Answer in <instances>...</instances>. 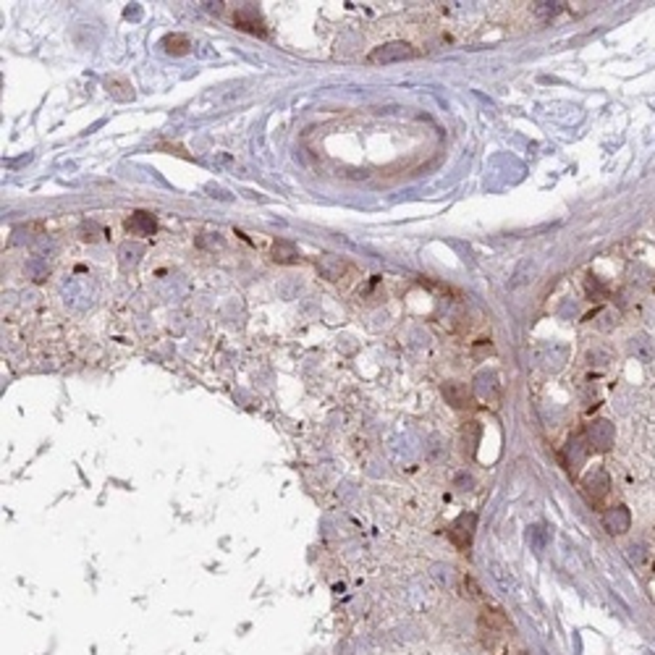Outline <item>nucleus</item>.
<instances>
[{"label":"nucleus","mask_w":655,"mask_h":655,"mask_svg":"<svg viewBox=\"0 0 655 655\" xmlns=\"http://www.w3.org/2000/svg\"><path fill=\"white\" fill-rule=\"evenodd\" d=\"M409 58H417V50L409 45V42H388V45H380L370 52V63H399V61H409Z\"/></svg>","instance_id":"1"},{"label":"nucleus","mask_w":655,"mask_h":655,"mask_svg":"<svg viewBox=\"0 0 655 655\" xmlns=\"http://www.w3.org/2000/svg\"><path fill=\"white\" fill-rule=\"evenodd\" d=\"M587 454H590L587 435H572L566 448H563V464H566V470L572 472V474H576V472L582 470Z\"/></svg>","instance_id":"2"},{"label":"nucleus","mask_w":655,"mask_h":655,"mask_svg":"<svg viewBox=\"0 0 655 655\" xmlns=\"http://www.w3.org/2000/svg\"><path fill=\"white\" fill-rule=\"evenodd\" d=\"M234 24L239 26V29H244V32L260 34V37H265V34H268V29H265V24H262L260 11H257V8L252 6V3H241V6L236 8Z\"/></svg>","instance_id":"3"},{"label":"nucleus","mask_w":655,"mask_h":655,"mask_svg":"<svg viewBox=\"0 0 655 655\" xmlns=\"http://www.w3.org/2000/svg\"><path fill=\"white\" fill-rule=\"evenodd\" d=\"M614 425L608 422V419H595V422H590L587 425V443L590 448H595V451H608L611 445H614Z\"/></svg>","instance_id":"4"},{"label":"nucleus","mask_w":655,"mask_h":655,"mask_svg":"<svg viewBox=\"0 0 655 655\" xmlns=\"http://www.w3.org/2000/svg\"><path fill=\"white\" fill-rule=\"evenodd\" d=\"M474 524H477V516H474V514H461L456 522L448 527V537H451V543H454L458 550L470 548L472 537H474Z\"/></svg>","instance_id":"5"},{"label":"nucleus","mask_w":655,"mask_h":655,"mask_svg":"<svg viewBox=\"0 0 655 655\" xmlns=\"http://www.w3.org/2000/svg\"><path fill=\"white\" fill-rule=\"evenodd\" d=\"M582 490H585L590 503H603V498L608 496V490H611V480H608V474L603 470H592L582 480Z\"/></svg>","instance_id":"6"},{"label":"nucleus","mask_w":655,"mask_h":655,"mask_svg":"<svg viewBox=\"0 0 655 655\" xmlns=\"http://www.w3.org/2000/svg\"><path fill=\"white\" fill-rule=\"evenodd\" d=\"M603 527L611 532V535H624L629 527H632V514L627 506H614L603 514Z\"/></svg>","instance_id":"7"},{"label":"nucleus","mask_w":655,"mask_h":655,"mask_svg":"<svg viewBox=\"0 0 655 655\" xmlns=\"http://www.w3.org/2000/svg\"><path fill=\"white\" fill-rule=\"evenodd\" d=\"M443 399H445V404H451L454 409H464V406H470L472 393L464 383H458V380H448V383L443 385Z\"/></svg>","instance_id":"8"},{"label":"nucleus","mask_w":655,"mask_h":655,"mask_svg":"<svg viewBox=\"0 0 655 655\" xmlns=\"http://www.w3.org/2000/svg\"><path fill=\"white\" fill-rule=\"evenodd\" d=\"M629 354H632L634 359H640V362H653L655 346H653V341H650V336H647V333H634V336L629 339Z\"/></svg>","instance_id":"9"},{"label":"nucleus","mask_w":655,"mask_h":655,"mask_svg":"<svg viewBox=\"0 0 655 655\" xmlns=\"http://www.w3.org/2000/svg\"><path fill=\"white\" fill-rule=\"evenodd\" d=\"M126 228H129L134 236H152L157 223L150 212H134L131 218H126Z\"/></svg>","instance_id":"10"},{"label":"nucleus","mask_w":655,"mask_h":655,"mask_svg":"<svg viewBox=\"0 0 655 655\" xmlns=\"http://www.w3.org/2000/svg\"><path fill=\"white\" fill-rule=\"evenodd\" d=\"M317 270H320V275L328 278V281H339L341 275H343V270H346V262L341 260V257H336V254H323V257L317 260Z\"/></svg>","instance_id":"11"},{"label":"nucleus","mask_w":655,"mask_h":655,"mask_svg":"<svg viewBox=\"0 0 655 655\" xmlns=\"http://www.w3.org/2000/svg\"><path fill=\"white\" fill-rule=\"evenodd\" d=\"M273 260L281 262V265H294V262H299V249L294 247L291 241H275L273 247Z\"/></svg>","instance_id":"12"},{"label":"nucleus","mask_w":655,"mask_h":655,"mask_svg":"<svg viewBox=\"0 0 655 655\" xmlns=\"http://www.w3.org/2000/svg\"><path fill=\"white\" fill-rule=\"evenodd\" d=\"M163 48H165V52H170V55H186V52L192 50V42H189V37H183V34H168V37L163 39Z\"/></svg>","instance_id":"13"},{"label":"nucleus","mask_w":655,"mask_h":655,"mask_svg":"<svg viewBox=\"0 0 655 655\" xmlns=\"http://www.w3.org/2000/svg\"><path fill=\"white\" fill-rule=\"evenodd\" d=\"M477 393H480L483 399H496V393H498L496 375H490V372H483V375L477 378Z\"/></svg>","instance_id":"14"},{"label":"nucleus","mask_w":655,"mask_h":655,"mask_svg":"<svg viewBox=\"0 0 655 655\" xmlns=\"http://www.w3.org/2000/svg\"><path fill=\"white\" fill-rule=\"evenodd\" d=\"M105 87H108V92H110L113 97H118V100H131V97H134L129 81H123V79H108Z\"/></svg>","instance_id":"15"},{"label":"nucleus","mask_w":655,"mask_h":655,"mask_svg":"<svg viewBox=\"0 0 655 655\" xmlns=\"http://www.w3.org/2000/svg\"><path fill=\"white\" fill-rule=\"evenodd\" d=\"M611 359H614V354H611V349H605V346H595V349L587 352V362L595 367H605Z\"/></svg>","instance_id":"16"},{"label":"nucleus","mask_w":655,"mask_h":655,"mask_svg":"<svg viewBox=\"0 0 655 655\" xmlns=\"http://www.w3.org/2000/svg\"><path fill=\"white\" fill-rule=\"evenodd\" d=\"M647 556H650V550H647L645 543H632V545H629V561L632 563L642 566V563L647 561Z\"/></svg>","instance_id":"17"},{"label":"nucleus","mask_w":655,"mask_h":655,"mask_svg":"<svg viewBox=\"0 0 655 655\" xmlns=\"http://www.w3.org/2000/svg\"><path fill=\"white\" fill-rule=\"evenodd\" d=\"M477 441H480V425H477V422H470V425L464 427V443L470 445V454L477 448Z\"/></svg>","instance_id":"18"},{"label":"nucleus","mask_w":655,"mask_h":655,"mask_svg":"<svg viewBox=\"0 0 655 655\" xmlns=\"http://www.w3.org/2000/svg\"><path fill=\"white\" fill-rule=\"evenodd\" d=\"M451 572H454L451 566H441V563L432 566V576H435L441 585H451V582H454V574H451Z\"/></svg>","instance_id":"19"},{"label":"nucleus","mask_w":655,"mask_h":655,"mask_svg":"<svg viewBox=\"0 0 655 655\" xmlns=\"http://www.w3.org/2000/svg\"><path fill=\"white\" fill-rule=\"evenodd\" d=\"M585 288H587V296H590V299H603V296H605V288H603L601 283H598V278H592V275L587 278Z\"/></svg>","instance_id":"20"},{"label":"nucleus","mask_w":655,"mask_h":655,"mask_svg":"<svg viewBox=\"0 0 655 655\" xmlns=\"http://www.w3.org/2000/svg\"><path fill=\"white\" fill-rule=\"evenodd\" d=\"M598 325L603 328V330H611V328L618 325V312H614V310H605V312L601 314V323Z\"/></svg>","instance_id":"21"},{"label":"nucleus","mask_w":655,"mask_h":655,"mask_svg":"<svg viewBox=\"0 0 655 655\" xmlns=\"http://www.w3.org/2000/svg\"><path fill=\"white\" fill-rule=\"evenodd\" d=\"M535 11L540 16H556L561 11V3H535Z\"/></svg>","instance_id":"22"}]
</instances>
